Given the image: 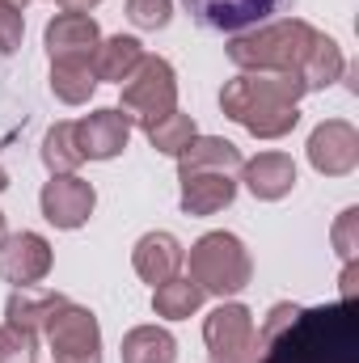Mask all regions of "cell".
Here are the masks:
<instances>
[{
	"instance_id": "5b68a950",
	"label": "cell",
	"mask_w": 359,
	"mask_h": 363,
	"mask_svg": "<svg viewBox=\"0 0 359 363\" xmlns=\"http://www.w3.org/2000/svg\"><path fill=\"white\" fill-rule=\"evenodd\" d=\"M131 127H153L157 118L178 110V72L161 55H144L136 72L123 81V106H118Z\"/></svg>"
},
{
	"instance_id": "8fae6325",
	"label": "cell",
	"mask_w": 359,
	"mask_h": 363,
	"mask_svg": "<svg viewBox=\"0 0 359 363\" xmlns=\"http://www.w3.org/2000/svg\"><path fill=\"white\" fill-rule=\"evenodd\" d=\"M51 245L38 233H9L0 237V279L13 287H34L51 274Z\"/></svg>"
},
{
	"instance_id": "f1b7e54d",
	"label": "cell",
	"mask_w": 359,
	"mask_h": 363,
	"mask_svg": "<svg viewBox=\"0 0 359 363\" xmlns=\"http://www.w3.org/2000/svg\"><path fill=\"white\" fill-rule=\"evenodd\" d=\"M21 34H26V13L0 0V55H13L21 47Z\"/></svg>"
},
{
	"instance_id": "ac0fdd59",
	"label": "cell",
	"mask_w": 359,
	"mask_h": 363,
	"mask_svg": "<svg viewBox=\"0 0 359 363\" xmlns=\"http://www.w3.org/2000/svg\"><path fill=\"white\" fill-rule=\"evenodd\" d=\"M64 304H68V296H60V291L13 287V296H9V304H4V317H9V325H21V330L38 334V330L55 317V308H64Z\"/></svg>"
},
{
	"instance_id": "6da1fadb",
	"label": "cell",
	"mask_w": 359,
	"mask_h": 363,
	"mask_svg": "<svg viewBox=\"0 0 359 363\" xmlns=\"http://www.w3.org/2000/svg\"><path fill=\"white\" fill-rule=\"evenodd\" d=\"M250 363H359V304L343 296L334 304H275L258 330Z\"/></svg>"
},
{
	"instance_id": "52a82bcc",
	"label": "cell",
	"mask_w": 359,
	"mask_h": 363,
	"mask_svg": "<svg viewBox=\"0 0 359 363\" xmlns=\"http://www.w3.org/2000/svg\"><path fill=\"white\" fill-rule=\"evenodd\" d=\"M43 334H47L55 363H101V325L89 308H81L72 300L64 308H55V317L43 325Z\"/></svg>"
},
{
	"instance_id": "cb8c5ba5",
	"label": "cell",
	"mask_w": 359,
	"mask_h": 363,
	"mask_svg": "<svg viewBox=\"0 0 359 363\" xmlns=\"http://www.w3.org/2000/svg\"><path fill=\"white\" fill-rule=\"evenodd\" d=\"M43 165L51 174H77L85 165V157L77 148V123H55L43 135Z\"/></svg>"
},
{
	"instance_id": "484cf974",
	"label": "cell",
	"mask_w": 359,
	"mask_h": 363,
	"mask_svg": "<svg viewBox=\"0 0 359 363\" xmlns=\"http://www.w3.org/2000/svg\"><path fill=\"white\" fill-rule=\"evenodd\" d=\"M0 363H38V334L21 325H0Z\"/></svg>"
},
{
	"instance_id": "7a4b0ae2",
	"label": "cell",
	"mask_w": 359,
	"mask_h": 363,
	"mask_svg": "<svg viewBox=\"0 0 359 363\" xmlns=\"http://www.w3.org/2000/svg\"><path fill=\"white\" fill-rule=\"evenodd\" d=\"M300 97L304 85L296 77H270V72H241L220 89V110L237 127H245L254 140H283L300 123Z\"/></svg>"
},
{
	"instance_id": "603a6c76",
	"label": "cell",
	"mask_w": 359,
	"mask_h": 363,
	"mask_svg": "<svg viewBox=\"0 0 359 363\" xmlns=\"http://www.w3.org/2000/svg\"><path fill=\"white\" fill-rule=\"evenodd\" d=\"M97 89V77H93V64L85 60H60L51 64V93L64 101V106H85Z\"/></svg>"
},
{
	"instance_id": "ffe728a7",
	"label": "cell",
	"mask_w": 359,
	"mask_h": 363,
	"mask_svg": "<svg viewBox=\"0 0 359 363\" xmlns=\"http://www.w3.org/2000/svg\"><path fill=\"white\" fill-rule=\"evenodd\" d=\"M123 363H178V342L161 325H136L123 334Z\"/></svg>"
},
{
	"instance_id": "30bf717a",
	"label": "cell",
	"mask_w": 359,
	"mask_h": 363,
	"mask_svg": "<svg viewBox=\"0 0 359 363\" xmlns=\"http://www.w3.org/2000/svg\"><path fill=\"white\" fill-rule=\"evenodd\" d=\"M309 165L326 178H347L359 165V131L347 118H326L309 135Z\"/></svg>"
},
{
	"instance_id": "4dcf8cb0",
	"label": "cell",
	"mask_w": 359,
	"mask_h": 363,
	"mask_svg": "<svg viewBox=\"0 0 359 363\" xmlns=\"http://www.w3.org/2000/svg\"><path fill=\"white\" fill-rule=\"evenodd\" d=\"M64 4V13H89V9H97V0H60Z\"/></svg>"
},
{
	"instance_id": "ba28073f",
	"label": "cell",
	"mask_w": 359,
	"mask_h": 363,
	"mask_svg": "<svg viewBox=\"0 0 359 363\" xmlns=\"http://www.w3.org/2000/svg\"><path fill=\"white\" fill-rule=\"evenodd\" d=\"M182 4L203 30H216V34L258 30L292 9V0H182Z\"/></svg>"
},
{
	"instance_id": "44dd1931",
	"label": "cell",
	"mask_w": 359,
	"mask_h": 363,
	"mask_svg": "<svg viewBox=\"0 0 359 363\" xmlns=\"http://www.w3.org/2000/svg\"><path fill=\"white\" fill-rule=\"evenodd\" d=\"M207 300V291L190 279V274H174L170 283H161L153 291V313L165 317V321H186L190 313H199Z\"/></svg>"
},
{
	"instance_id": "7c38bea8",
	"label": "cell",
	"mask_w": 359,
	"mask_h": 363,
	"mask_svg": "<svg viewBox=\"0 0 359 363\" xmlns=\"http://www.w3.org/2000/svg\"><path fill=\"white\" fill-rule=\"evenodd\" d=\"M131 140V118L118 110V106H106V110H93L77 123V148L85 161H114Z\"/></svg>"
},
{
	"instance_id": "1f68e13d",
	"label": "cell",
	"mask_w": 359,
	"mask_h": 363,
	"mask_svg": "<svg viewBox=\"0 0 359 363\" xmlns=\"http://www.w3.org/2000/svg\"><path fill=\"white\" fill-rule=\"evenodd\" d=\"M4 190H9V174H4V169H0V194H4Z\"/></svg>"
},
{
	"instance_id": "836d02e7",
	"label": "cell",
	"mask_w": 359,
	"mask_h": 363,
	"mask_svg": "<svg viewBox=\"0 0 359 363\" xmlns=\"http://www.w3.org/2000/svg\"><path fill=\"white\" fill-rule=\"evenodd\" d=\"M0 233H4V216H0Z\"/></svg>"
},
{
	"instance_id": "8992f818",
	"label": "cell",
	"mask_w": 359,
	"mask_h": 363,
	"mask_svg": "<svg viewBox=\"0 0 359 363\" xmlns=\"http://www.w3.org/2000/svg\"><path fill=\"white\" fill-rule=\"evenodd\" d=\"M207 363H250L258 351V325L245 304H220L203 321Z\"/></svg>"
},
{
	"instance_id": "9c48e42d",
	"label": "cell",
	"mask_w": 359,
	"mask_h": 363,
	"mask_svg": "<svg viewBox=\"0 0 359 363\" xmlns=\"http://www.w3.org/2000/svg\"><path fill=\"white\" fill-rule=\"evenodd\" d=\"M38 207H43L47 224L72 233V228L89 224L93 207H97V190H93V182L77 178V174H51V182L38 194Z\"/></svg>"
},
{
	"instance_id": "f546056e",
	"label": "cell",
	"mask_w": 359,
	"mask_h": 363,
	"mask_svg": "<svg viewBox=\"0 0 359 363\" xmlns=\"http://www.w3.org/2000/svg\"><path fill=\"white\" fill-rule=\"evenodd\" d=\"M355 279H359V262H347V267H343V279H338L343 296H355Z\"/></svg>"
},
{
	"instance_id": "d6986e66",
	"label": "cell",
	"mask_w": 359,
	"mask_h": 363,
	"mask_svg": "<svg viewBox=\"0 0 359 363\" xmlns=\"http://www.w3.org/2000/svg\"><path fill=\"white\" fill-rule=\"evenodd\" d=\"M140 60H144V43H140V38H131V34L101 38L97 51H93V77H97V81H114V85H123V81L136 72Z\"/></svg>"
},
{
	"instance_id": "5bb4252c",
	"label": "cell",
	"mask_w": 359,
	"mask_h": 363,
	"mask_svg": "<svg viewBox=\"0 0 359 363\" xmlns=\"http://www.w3.org/2000/svg\"><path fill=\"white\" fill-rule=\"evenodd\" d=\"M182 262H186V250L178 245L174 233H144V237L136 241V250H131L136 274H140L144 283H153V287H161V283H170L174 274H182Z\"/></svg>"
},
{
	"instance_id": "d4e9b609",
	"label": "cell",
	"mask_w": 359,
	"mask_h": 363,
	"mask_svg": "<svg viewBox=\"0 0 359 363\" xmlns=\"http://www.w3.org/2000/svg\"><path fill=\"white\" fill-rule=\"evenodd\" d=\"M144 131H148V144H153L157 152H165V157H178L182 148L199 135L194 114H182V110L165 114V118H157V123H153V127H144Z\"/></svg>"
},
{
	"instance_id": "e0dca14e",
	"label": "cell",
	"mask_w": 359,
	"mask_h": 363,
	"mask_svg": "<svg viewBox=\"0 0 359 363\" xmlns=\"http://www.w3.org/2000/svg\"><path fill=\"white\" fill-rule=\"evenodd\" d=\"M245 157L233 140L224 135H194L186 148L178 152V174L186 169H216V174H241Z\"/></svg>"
},
{
	"instance_id": "7402d4cb",
	"label": "cell",
	"mask_w": 359,
	"mask_h": 363,
	"mask_svg": "<svg viewBox=\"0 0 359 363\" xmlns=\"http://www.w3.org/2000/svg\"><path fill=\"white\" fill-rule=\"evenodd\" d=\"M347 72V60H343V47L330 38V34H317V47L304 64V93H321L330 89L334 81H343Z\"/></svg>"
},
{
	"instance_id": "9a60e30c",
	"label": "cell",
	"mask_w": 359,
	"mask_h": 363,
	"mask_svg": "<svg viewBox=\"0 0 359 363\" xmlns=\"http://www.w3.org/2000/svg\"><path fill=\"white\" fill-rule=\"evenodd\" d=\"M182 182V211L186 216H216L237 199V182L233 174H216V169H186L178 174Z\"/></svg>"
},
{
	"instance_id": "3957f363",
	"label": "cell",
	"mask_w": 359,
	"mask_h": 363,
	"mask_svg": "<svg viewBox=\"0 0 359 363\" xmlns=\"http://www.w3.org/2000/svg\"><path fill=\"white\" fill-rule=\"evenodd\" d=\"M317 34L300 17H275L250 34H233L228 60L241 72H270V77H296L304 85V64L317 47Z\"/></svg>"
},
{
	"instance_id": "d6a6232c",
	"label": "cell",
	"mask_w": 359,
	"mask_h": 363,
	"mask_svg": "<svg viewBox=\"0 0 359 363\" xmlns=\"http://www.w3.org/2000/svg\"><path fill=\"white\" fill-rule=\"evenodd\" d=\"M9 4H13V9H26V4H30V0H9Z\"/></svg>"
},
{
	"instance_id": "4fadbf2b",
	"label": "cell",
	"mask_w": 359,
	"mask_h": 363,
	"mask_svg": "<svg viewBox=\"0 0 359 363\" xmlns=\"http://www.w3.org/2000/svg\"><path fill=\"white\" fill-rule=\"evenodd\" d=\"M43 43H47L51 64H60V60H85V64H93L101 30H97V21H93L89 13H55L47 21Z\"/></svg>"
},
{
	"instance_id": "2e32d148",
	"label": "cell",
	"mask_w": 359,
	"mask_h": 363,
	"mask_svg": "<svg viewBox=\"0 0 359 363\" xmlns=\"http://www.w3.org/2000/svg\"><path fill=\"white\" fill-rule=\"evenodd\" d=\"M241 182H245V190H250L254 199L279 203V199H287L292 186H296V161H292L287 152H258V157H250V161L241 165Z\"/></svg>"
},
{
	"instance_id": "83f0119b",
	"label": "cell",
	"mask_w": 359,
	"mask_h": 363,
	"mask_svg": "<svg viewBox=\"0 0 359 363\" xmlns=\"http://www.w3.org/2000/svg\"><path fill=\"white\" fill-rule=\"evenodd\" d=\"M330 241H334V250H338L343 262H355V254H359V207H347V211L334 220Z\"/></svg>"
},
{
	"instance_id": "4316f807",
	"label": "cell",
	"mask_w": 359,
	"mask_h": 363,
	"mask_svg": "<svg viewBox=\"0 0 359 363\" xmlns=\"http://www.w3.org/2000/svg\"><path fill=\"white\" fill-rule=\"evenodd\" d=\"M127 17L140 30H165L174 17V0H127Z\"/></svg>"
},
{
	"instance_id": "277c9868",
	"label": "cell",
	"mask_w": 359,
	"mask_h": 363,
	"mask_svg": "<svg viewBox=\"0 0 359 363\" xmlns=\"http://www.w3.org/2000/svg\"><path fill=\"white\" fill-rule=\"evenodd\" d=\"M190 279L207 291V296H237L250 287L254 279V262H250V250L241 245V237L233 233H207L190 245Z\"/></svg>"
}]
</instances>
